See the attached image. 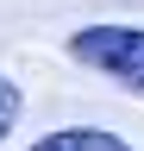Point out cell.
Masks as SVG:
<instances>
[{
	"instance_id": "6da1fadb",
	"label": "cell",
	"mask_w": 144,
	"mask_h": 151,
	"mask_svg": "<svg viewBox=\"0 0 144 151\" xmlns=\"http://www.w3.org/2000/svg\"><path fill=\"white\" fill-rule=\"evenodd\" d=\"M69 57L113 76L119 88L144 94V25H88V32L69 38Z\"/></svg>"
},
{
	"instance_id": "7a4b0ae2",
	"label": "cell",
	"mask_w": 144,
	"mask_h": 151,
	"mask_svg": "<svg viewBox=\"0 0 144 151\" xmlns=\"http://www.w3.org/2000/svg\"><path fill=\"white\" fill-rule=\"evenodd\" d=\"M31 151H132V145L100 132V126H63V132H44Z\"/></svg>"
},
{
	"instance_id": "3957f363",
	"label": "cell",
	"mask_w": 144,
	"mask_h": 151,
	"mask_svg": "<svg viewBox=\"0 0 144 151\" xmlns=\"http://www.w3.org/2000/svg\"><path fill=\"white\" fill-rule=\"evenodd\" d=\"M13 126H19V88H13L6 76H0V139H6Z\"/></svg>"
}]
</instances>
